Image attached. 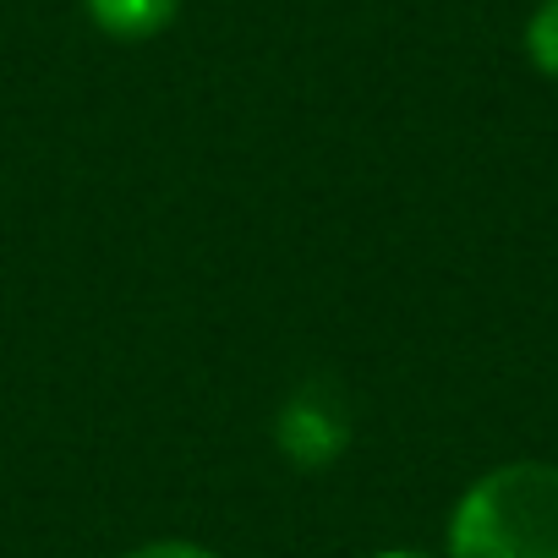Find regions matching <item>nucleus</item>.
<instances>
[{
    "label": "nucleus",
    "instance_id": "f257e3e1",
    "mask_svg": "<svg viewBox=\"0 0 558 558\" xmlns=\"http://www.w3.org/2000/svg\"><path fill=\"white\" fill-rule=\"evenodd\" d=\"M449 558H558V465L504 460L449 514Z\"/></svg>",
    "mask_w": 558,
    "mask_h": 558
},
{
    "label": "nucleus",
    "instance_id": "f03ea898",
    "mask_svg": "<svg viewBox=\"0 0 558 558\" xmlns=\"http://www.w3.org/2000/svg\"><path fill=\"white\" fill-rule=\"evenodd\" d=\"M356 433L351 395L335 378H302L274 411V449L296 471H329Z\"/></svg>",
    "mask_w": 558,
    "mask_h": 558
},
{
    "label": "nucleus",
    "instance_id": "7ed1b4c3",
    "mask_svg": "<svg viewBox=\"0 0 558 558\" xmlns=\"http://www.w3.org/2000/svg\"><path fill=\"white\" fill-rule=\"evenodd\" d=\"M83 7L110 39H154L175 23L181 0H83Z\"/></svg>",
    "mask_w": 558,
    "mask_h": 558
},
{
    "label": "nucleus",
    "instance_id": "20e7f679",
    "mask_svg": "<svg viewBox=\"0 0 558 558\" xmlns=\"http://www.w3.org/2000/svg\"><path fill=\"white\" fill-rule=\"evenodd\" d=\"M525 61L542 77H558V0H542L525 23Z\"/></svg>",
    "mask_w": 558,
    "mask_h": 558
},
{
    "label": "nucleus",
    "instance_id": "39448f33",
    "mask_svg": "<svg viewBox=\"0 0 558 558\" xmlns=\"http://www.w3.org/2000/svg\"><path fill=\"white\" fill-rule=\"evenodd\" d=\"M121 558H219V553H208L197 542H181V536H159V542H143V547H132Z\"/></svg>",
    "mask_w": 558,
    "mask_h": 558
},
{
    "label": "nucleus",
    "instance_id": "423d86ee",
    "mask_svg": "<svg viewBox=\"0 0 558 558\" xmlns=\"http://www.w3.org/2000/svg\"><path fill=\"white\" fill-rule=\"evenodd\" d=\"M378 558H422V553H378Z\"/></svg>",
    "mask_w": 558,
    "mask_h": 558
}]
</instances>
